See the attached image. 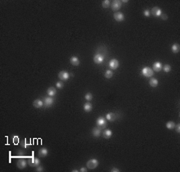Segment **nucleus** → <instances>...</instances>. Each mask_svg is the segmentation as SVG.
<instances>
[{
    "instance_id": "nucleus-18",
    "label": "nucleus",
    "mask_w": 180,
    "mask_h": 172,
    "mask_svg": "<svg viewBox=\"0 0 180 172\" xmlns=\"http://www.w3.org/2000/svg\"><path fill=\"white\" fill-rule=\"evenodd\" d=\"M111 136H112V131L109 130V129H106V130L103 131V137L106 138V139H108V138H110Z\"/></svg>"
},
{
    "instance_id": "nucleus-9",
    "label": "nucleus",
    "mask_w": 180,
    "mask_h": 172,
    "mask_svg": "<svg viewBox=\"0 0 180 172\" xmlns=\"http://www.w3.org/2000/svg\"><path fill=\"white\" fill-rule=\"evenodd\" d=\"M114 19L117 22H122L124 20V14L121 13V12H117L114 14Z\"/></svg>"
},
{
    "instance_id": "nucleus-28",
    "label": "nucleus",
    "mask_w": 180,
    "mask_h": 172,
    "mask_svg": "<svg viewBox=\"0 0 180 172\" xmlns=\"http://www.w3.org/2000/svg\"><path fill=\"white\" fill-rule=\"evenodd\" d=\"M92 97H93V96H92L91 93H86L85 94V99L87 100V101H90V100L92 99Z\"/></svg>"
},
{
    "instance_id": "nucleus-13",
    "label": "nucleus",
    "mask_w": 180,
    "mask_h": 172,
    "mask_svg": "<svg viewBox=\"0 0 180 172\" xmlns=\"http://www.w3.org/2000/svg\"><path fill=\"white\" fill-rule=\"evenodd\" d=\"M70 63L72 65H74V66H78L79 63H80V61H79V58L77 56H72L71 58H70Z\"/></svg>"
},
{
    "instance_id": "nucleus-6",
    "label": "nucleus",
    "mask_w": 180,
    "mask_h": 172,
    "mask_svg": "<svg viewBox=\"0 0 180 172\" xmlns=\"http://www.w3.org/2000/svg\"><path fill=\"white\" fill-rule=\"evenodd\" d=\"M121 8V1H118V0H115V1L112 2V5H111V9L113 11H117Z\"/></svg>"
},
{
    "instance_id": "nucleus-1",
    "label": "nucleus",
    "mask_w": 180,
    "mask_h": 172,
    "mask_svg": "<svg viewBox=\"0 0 180 172\" xmlns=\"http://www.w3.org/2000/svg\"><path fill=\"white\" fill-rule=\"evenodd\" d=\"M98 164H99L98 160L93 158V159H90L89 161H87L86 166H87V168H89V169H94V168H96V167L98 166Z\"/></svg>"
},
{
    "instance_id": "nucleus-7",
    "label": "nucleus",
    "mask_w": 180,
    "mask_h": 172,
    "mask_svg": "<svg viewBox=\"0 0 180 172\" xmlns=\"http://www.w3.org/2000/svg\"><path fill=\"white\" fill-rule=\"evenodd\" d=\"M109 66H110V68L111 69H116V68H118V66H119V62L117 59H111L110 62H109Z\"/></svg>"
},
{
    "instance_id": "nucleus-3",
    "label": "nucleus",
    "mask_w": 180,
    "mask_h": 172,
    "mask_svg": "<svg viewBox=\"0 0 180 172\" xmlns=\"http://www.w3.org/2000/svg\"><path fill=\"white\" fill-rule=\"evenodd\" d=\"M93 60H94V62H95L96 64H101L102 62H103V60H104V57H103V55H102V54L97 53V54L94 55Z\"/></svg>"
},
{
    "instance_id": "nucleus-27",
    "label": "nucleus",
    "mask_w": 180,
    "mask_h": 172,
    "mask_svg": "<svg viewBox=\"0 0 180 172\" xmlns=\"http://www.w3.org/2000/svg\"><path fill=\"white\" fill-rule=\"evenodd\" d=\"M163 70L165 71V72H170V70H171V66L166 64V65H164V67H163Z\"/></svg>"
},
{
    "instance_id": "nucleus-29",
    "label": "nucleus",
    "mask_w": 180,
    "mask_h": 172,
    "mask_svg": "<svg viewBox=\"0 0 180 172\" xmlns=\"http://www.w3.org/2000/svg\"><path fill=\"white\" fill-rule=\"evenodd\" d=\"M63 86H64V85H63L62 82H57V83H56V87H57L58 89H62Z\"/></svg>"
},
{
    "instance_id": "nucleus-26",
    "label": "nucleus",
    "mask_w": 180,
    "mask_h": 172,
    "mask_svg": "<svg viewBox=\"0 0 180 172\" xmlns=\"http://www.w3.org/2000/svg\"><path fill=\"white\" fill-rule=\"evenodd\" d=\"M109 6H110V1L109 0H104V1H102V7L107 8Z\"/></svg>"
},
{
    "instance_id": "nucleus-31",
    "label": "nucleus",
    "mask_w": 180,
    "mask_h": 172,
    "mask_svg": "<svg viewBox=\"0 0 180 172\" xmlns=\"http://www.w3.org/2000/svg\"><path fill=\"white\" fill-rule=\"evenodd\" d=\"M174 128L176 129V132L179 134V133H180V125H179V124H177V125H176V124H175V127H174Z\"/></svg>"
},
{
    "instance_id": "nucleus-21",
    "label": "nucleus",
    "mask_w": 180,
    "mask_h": 172,
    "mask_svg": "<svg viewBox=\"0 0 180 172\" xmlns=\"http://www.w3.org/2000/svg\"><path fill=\"white\" fill-rule=\"evenodd\" d=\"M171 49L173 51V53H178V52L180 51V45L177 44V43H175V44H173L171 46Z\"/></svg>"
},
{
    "instance_id": "nucleus-17",
    "label": "nucleus",
    "mask_w": 180,
    "mask_h": 172,
    "mask_svg": "<svg viewBox=\"0 0 180 172\" xmlns=\"http://www.w3.org/2000/svg\"><path fill=\"white\" fill-rule=\"evenodd\" d=\"M92 134H93L94 137H99L100 134H101V130H100V128L98 127H95L93 128V130H92Z\"/></svg>"
},
{
    "instance_id": "nucleus-14",
    "label": "nucleus",
    "mask_w": 180,
    "mask_h": 172,
    "mask_svg": "<svg viewBox=\"0 0 180 172\" xmlns=\"http://www.w3.org/2000/svg\"><path fill=\"white\" fill-rule=\"evenodd\" d=\"M96 123H97V125H98V126L104 127V126L106 125V120H105L103 117H99V118L96 120Z\"/></svg>"
},
{
    "instance_id": "nucleus-20",
    "label": "nucleus",
    "mask_w": 180,
    "mask_h": 172,
    "mask_svg": "<svg viewBox=\"0 0 180 172\" xmlns=\"http://www.w3.org/2000/svg\"><path fill=\"white\" fill-rule=\"evenodd\" d=\"M47 94L49 95L50 97H53V96H54V95L56 94V89L53 88V87L48 88V89H47Z\"/></svg>"
},
{
    "instance_id": "nucleus-32",
    "label": "nucleus",
    "mask_w": 180,
    "mask_h": 172,
    "mask_svg": "<svg viewBox=\"0 0 180 172\" xmlns=\"http://www.w3.org/2000/svg\"><path fill=\"white\" fill-rule=\"evenodd\" d=\"M36 170H37V171H43L44 169H43V167H40V165H39V166L36 167Z\"/></svg>"
},
{
    "instance_id": "nucleus-11",
    "label": "nucleus",
    "mask_w": 180,
    "mask_h": 172,
    "mask_svg": "<svg viewBox=\"0 0 180 172\" xmlns=\"http://www.w3.org/2000/svg\"><path fill=\"white\" fill-rule=\"evenodd\" d=\"M26 165H27V162L24 159H19L17 162V167L19 169H24L26 167Z\"/></svg>"
},
{
    "instance_id": "nucleus-23",
    "label": "nucleus",
    "mask_w": 180,
    "mask_h": 172,
    "mask_svg": "<svg viewBox=\"0 0 180 172\" xmlns=\"http://www.w3.org/2000/svg\"><path fill=\"white\" fill-rule=\"evenodd\" d=\"M106 119L107 120H109V121H113L114 119H115V115H114V113H107L106 114Z\"/></svg>"
},
{
    "instance_id": "nucleus-30",
    "label": "nucleus",
    "mask_w": 180,
    "mask_h": 172,
    "mask_svg": "<svg viewBox=\"0 0 180 172\" xmlns=\"http://www.w3.org/2000/svg\"><path fill=\"white\" fill-rule=\"evenodd\" d=\"M143 14H144V16H146V17H148V16H150V11L149 10H144V12H143Z\"/></svg>"
},
{
    "instance_id": "nucleus-16",
    "label": "nucleus",
    "mask_w": 180,
    "mask_h": 172,
    "mask_svg": "<svg viewBox=\"0 0 180 172\" xmlns=\"http://www.w3.org/2000/svg\"><path fill=\"white\" fill-rule=\"evenodd\" d=\"M47 154H48V150L46 149V148H41V149L39 150V152H38L39 157H45V156H47Z\"/></svg>"
},
{
    "instance_id": "nucleus-19",
    "label": "nucleus",
    "mask_w": 180,
    "mask_h": 172,
    "mask_svg": "<svg viewBox=\"0 0 180 172\" xmlns=\"http://www.w3.org/2000/svg\"><path fill=\"white\" fill-rule=\"evenodd\" d=\"M149 85L151 87H156V86H158V80L156 78H151L149 80Z\"/></svg>"
},
{
    "instance_id": "nucleus-4",
    "label": "nucleus",
    "mask_w": 180,
    "mask_h": 172,
    "mask_svg": "<svg viewBox=\"0 0 180 172\" xmlns=\"http://www.w3.org/2000/svg\"><path fill=\"white\" fill-rule=\"evenodd\" d=\"M150 14H152V15H154L155 17H159L162 15V11L161 9H160L159 7H153L151 12H150Z\"/></svg>"
},
{
    "instance_id": "nucleus-15",
    "label": "nucleus",
    "mask_w": 180,
    "mask_h": 172,
    "mask_svg": "<svg viewBox=\"0 0 180 172\" xmlns=\"http://www.w3.org/2000/svg\"><path fill=\"white\" fill-rule=\"evenodd\" d=\"M162 69V64L160 63V62H155L153 64V70L156 71V72H159L160 70Z\"/></svg>"
},
{
    "instance_id": "nucleus-22",
    "label": "nucleus",
    "mask_w": 180,
    "mask_h": 172,
    "mask_svg": "<svg viewBox=\"0 0 180 172\" xmlns=\"http://www.w3.org/2000/svg\"><path fill=\"white\" fill-rule=\"evenodd\" d=\"M84 110H85V112H90L92 110V105L90 102H87L84 104Z\"/></svg>"
},
{
    "instance_id": "nucleus-5",
    "label": "nucleus",
    "mask_w": 180,
    "mask_h": 172,
    "mask_svg": "<svg viewBox=\"0 0 180 172\" xmlns=\"http://www.w3.org/2000/svg\"><path fill=\"white\" fill-rule=\"evenodd\" d=\"M28 164H30L33 167H37V166L40 165V160L38 159V158H34V157H32V158L29 159Z\"/></svg>"
},
{
    "instance_id": "nucleus-34",
    "label": "nucleus",
    "mask_w": 180,
    "mask_h": 172,
    "mask_svg": "<svg viewBox=\"0 0 180 172\" xmlns=\"http://www.w3.org/2000/svg\"><path fill=\"white\" fill-rule=\"evenodd\" d=\"M80 171H81V172H85V171H86V168H84V167H83V168L80 169Z\"/></svg>"
},
{
    "instance_id": "nucleus-24",
    "label": "nucleus",
    "mask_w": 180,
    "mask_h": 172,
    "mask_svg": "<svg viewBox=\"0 0 180 172\" xmlns=\"http://www.w3.org/2000/svg\"><path fill=\"white\" fill-rule=\"evenodd\" d=\"M175 127V123L173 121H168L166 123V128L167 129H173Z\"/></svg>"
},
{
    "instance_id": "nucleus-10",
    "label": "nucleus",
    "mask_w": 180,
    "mask_h": 172,
    "mask_svg": "<svg viewBox=\"0 0 180 172\" xmlns=\"http://www.w3.org/2000/svg\"><path fill=\"white\" fill-rule=\"evenodd\" d=\"M43 102H44V106H45V107H50L51 105L53 104V102H54V100H53L52 97L49 96V97H46Z\"/></svg>"
},
{
    "instance_id": "nucleus-12",
    "label": "nucleus",
    "mask_w": 180,
    "mask_h": 172,
    "mask_svg": "<svg viewBox=\"0 0 180 172\" xmlns=\"http://www.w3.org/2000/svg\"><path fill=\"white\" fill-rule=\"evenodd\" d=\"M33 106L36 108H41L42 106H44V102H42V100H40V99H36V100H34V102H33Z\"/></svg>"
},
{
    "instance_id": "nucleus-2",
    "label": "nucleus",
    "mask_w": 180,
    "mask_h": 172,
    "mask_svg": "<svg viewBox=\"0 0 180 172\" xmlns=\"http://www.w3.org/2000/svg\"><path fill=\"white\" fill-rule=\"evenodd\" d=\"M141 73H142V75L145 76V77H152L153 69H151L150 67H144L142 70H141Z\"/></svg>"
},
{
    "instance_id": "nucleus-25",
    "label": "nucleus",
    "mask_w": 180,
    "mask_h": 172,
    "mask_svg": "<svg viewBox=\"0 0 180 172\" xmlns=\"http://www.w3.org/2000/svg\"><path fill=\"white\" fill-rule=\"evenodd\" d=\"M113 76V71L112 70H106L105 72V77L106 78H111Z\"/></svg>"
},
{
    "instance_id": "nucleus-8",
    "label": "nucleus",
    "mask_w": 180,
    "mask_h": 172,
    "mask_svg": "<svg viewBox=\"0 0 180 172\" xmlns=\"http://www.w3.org/2000/svg\"><path fill=\"white\" fill-rule=\"evenodd\" d=\"M69 73L66 72V71H60L59 74H58V77H59L61 80H68L69 78Z\"/></svg>"
},
{
    "instance_id": "nucleus-33",
    "label": "nucleus",
    "mask_w": 180,
    "mask_h": 172,
    "mask_svg": "<svg viewBox=\"0 0 180 172\" xmlns=\"http://www.w3.org/2000/svg\"><path fill=\"white\" fill-rule=\"evenodd\" d=\"M119 171V169H117V168H112V172H118Z\"/></svg>"
},
{
    "instance_id": "nucleus-35",
    "label": "nucleus",
    "mask_w": 180,
    "mask_h": 172,
    "mask_svg": "<svg viewBox=\"0 0 180 172\" xmlns=\"http://www.w3.org/2000/svg\"><path fill=\"white\" fill-rule=\"evenodd\" d=\"M163 19H164V20H166V19H167V16L166 15H163V17H162Z\"/></svg>"
}]
</instances>
